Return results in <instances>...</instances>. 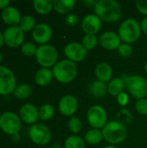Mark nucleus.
<instances>
[{"mask_svg": "<svg viewBox=\"0 0 147 148\" xmlns=\"http://www.w3.org/2000/svg\"><path fill=\"white\" fill-rule=\"evenodd\" d=\"M95 15L106 23H115L122 16V8L115 0H100L94 6Z\"/></svg>", "mask_w": 147, "mask_h": 148, "instance_id": "nucleus-1", "label": "nucleus"}, {"mask_svg": "<svg viewBox=\"0 0 147 148\" xmlns=\"http://www.w3.org/2000/svg\"><path fill=\"white\" fill-rule=\"evenodd\" d=\"M52 72L57 82L68 84L75 79L77 75V66L75 62L65 59L57 62L53 67Z\"/></svg>", "mask_w": 147, "mask_h": 148, "instance_id": "nucleus-2", "label": "nucleus"}, {"mask_svg": "<svg viewBox=\"0 0 147 148\" xmlns=\"http://www.w3.org/2000/svg\"><path fill=\"white\" fill-rule=\"evenodd\" d=\"M104 140L111 144L117 145L123 142L127 136V130L123 122L119 121H112L107 122L102 128Z\"/></svg>", "mask_w": 147, "mask_h": 148, "instance_id": "nucleus-3", "label": "nucleus"}, {"mask_svg": "<svg viewBox=\"0 0 147 148\" xmlns=\"http://www.w3.org/2000/svg\"><path fill=\"white\" fill-rule=\"evenodd\" d=\"M141 31V26L136 19L127 18L121 23L119 28V36L121 42L131 44L139 40Z\"/></svg>", "mask_w": 147, "mask_h": 148, "instance_id": "nucleus-4", "label": "nucleus"}, {"mask_svg": "<svg viewBox=\"0 0 147 148\" xmlns=\"http://www.w3.org/2000/svg\"><path fill=\"white\" fill-rule=\"evenodd\" d=\"M126 88L129 93L138 100L146 98L147 96V81L141 75H124Z\"/></svg>", "mask_w": 147, "mask_h": 148, "instance_id": "nucleus-5", "label": "nucleus"}, {"mask_svg": "<svg viewBox=\"0 0 147 148\" xmlns=\"http://www.w3.org/2000/svg\"><path fill=\"white\" fill-rule=\"evenodd\" d=\"M36 58L37 62L42 68L49 69L50 67H54L56 64L58 60V51L53 45H41L39 48H37Z\"/></svg>", "mask_w": 147, "mask_h": 148, "instance_id": "nucleus-6", "label": "nucleus"}, {"mask_svg": "<svg viewBox=\"0 0 147 148\" xmlns=\"http://www.w3.org/2000/svg\"><path fill=\"white\" fill-rule=\"evenodd\" d=\"M21 126L20 118L13 112H5L0 116V128L9 135L12 136L18 134Z\"/></svg>", "mask_w": 147, "mask_h": 148, "instance_id": "nucleus-7", "label": "nucleus"}, {"mask_svg": "<svg viewBox=\"0 0 147 148\" xmlns=\"http://www.w3.org/2000/svg\"><path fill=\"white\" fill-rule=\"evenodd\" d=\"M88 124L95 129L103 128L107 123V114L104 108L99 105L92 106L87 113Z\"/></svg>", "mask_w": 147, "mask_h": 148, "instance_id": "nucleus-8", "label": "nucleus"}, {"mask_svg": "<svg viewBox=\"0 0 147 148\" xmlns=\"http://www.w3.org/2000/svg\"><path fill=\"white\" fill-rule=\"evenodd\" d=\"M31 141L39 146H45L51 140V132L49 127L42 124L32 125L29 130Z\"/></svg>", "mask_w": 147, "mask_h": 148, "instance_id": "nucleus-9", "label": "nucleus"}, {"mask_svg": "<svg viewBox=\"0 0 147 148\" xmlns=\"http://www.w3.org/2000/svg\"><path fill=\"white\" fill-rule=\"evenodd\" d=\"M16 88V77L14 73L9 68L0 66V95H10L15 91Z\"/></svg>", "mask_w": 147, "mask_h": 148, "instance_id": "nucleus-10", "label": "nucleus"}, {"mask_svg": "<svg viewBox=\"0 0 147 148\" xmlns=\"http://www.w3.org/2000/svg\"><path fill=\"white\" fill-rule=\"evenodd\" d=\"M64 53L68 60L74 62H82L88 56V50L81 43L69 42L65 46Z\"/></svg>", "mask_w": 147, "mask_h": 148, "instance_id": "nucleus-11", "label": "nucleus"}, {"mask_svg": "<svg viewBox=\"0 0 147 148\" xmlns=\"http://www.w3.org/2000/svg\"><path fill=\"white\" fill-rule=\"evenodd\" d=\"M23 31L18 26H10L3 33L4 42L10 48H17L23 42Z\"/></svg>", "mask_w": 147, "mask_h": 148, "instance_id": "nucleus-12", "label": "nucleus"}, {"mask_svg": "<svg viewBox=\"0 0 147 148\" xmlns=\"http://www.w3.org/2000/svg\"><path fill=\"white\" fill-rule=\"evenodd\" d=\"M52 35V29L47 23H39L36 25L32 31V37L34 41L41 45L47 44V42L50 41Z\"/></svg>", "mask_w": 147, "mask_h": 148, "instance_id": "nucleus-13", "label": "nucleus"}, {"mask_svg": "<svg viewBox=\"0 0 147 148\" xmlns=\"http://www.w3.org/2000/svg\"><path fill=\"white\" fill-rule=\"evenodd\" d=\"M59 111L64 116H72L78 108L77 99L71 95H67L62 97L59 101Z\"/></svg>", "mask_w": 147, "mask_h": 148, "instance_id": "nucleus-14", "label": "nucleus"}, {"mask_svg": "<svg viewBox=\"0 0 147 148\" xmlns=\"http://www.w3.org/2000/svg\"><path fill=\"white\" fill-rule=\"evenodd\" d=\"M99 42L103 49L107 50H114L119 49L121 44V40L119 34L113 31H106L101 36Z\"/></svg>", "mask_w": 147, "mask_h": 148, "instance_id": "nucleus-15", "label": "nucleus"}, {"mask_svg": "<svg viewBox=\"0 0 147 148\" xmlns=\"http://www.w3.org/2000/svg\"><path fill=\"white\" fill-rule=\"evenodd\" d=\"M102 27L101 20L95 14H88L82 19L81 28L86 34L95 35Z\"/></svg>", "mask_w": 147, "mask_h": 148, "instance_id": "nucleus-16", "label": "nucleus"}, {"mask_svg": "<svg viewBox=\"0 0 147 148\" xmlns=\"http://www.w3.org/2000/svg\"><path fill=\"white\" fill-rule=\"evenodd\" d=\"M20 118L27 124H35L39 119V110L34 105L27 103L20 109Z\"/></svg>", "mask_w": 147, "mask_h": 148, "instance_id": "nucleus-17", "label": "nucleus"}, {"mask_svg": "<svg viewBox=\"0 0 147 148\" xmlns=\"http://www.w3.org/2000/svg\"><path fill=\"white\" fill-rule=\"evenodd\" d=\"M1 17L6 24L11 26H16V24H19L22 18L19 10L13 6H8L7 8L3 10L1 13Z\"/></svg>", "mask_w": 147, "mask_h": 148, "instance_id": "nucleus-18", "label": "nucleus"}, {"mask_svg": "<svg viewBox=\"0 0 147 148\" xmlns=\"http://www.w3.org/2000/svg\"><path fill=\"white\" fill-rule=\"evenodd\" d=\"M95 76L97 77V80L104 83L109 82L112 80V76H113L112 67L106 62L99 63L95 68Z\"/></svg>", "mask_w": 147, "mask_h": 148, "instance_id": "nucleus-19", "label": "nucleus"}, {"mask_svg": "<svg viewBox=\"0 0 147 148\" xmlns=\"http://www.w3.org/2000/svg\"><path fill=\"white\" fill-rule=\"evenodd\" d=\"M53 76L54 75L51 69L47 68H42L36 73L35 82L37 85L41 87H45L51 82Z\"/></svg>", "mask_w": 147, "mask_h": 148, "instance_id": "nucleus-20", "label": "nucleus"}, {"mask_svg": "<svg viewBox=\"0 0 147 148\" xmlns=\"http://www.w3.org/2000/svg\"><path fill=\"white\" fill-rule=\"evenodd\" d=\"M126 84L122 77H117L112 79L107 85V92L113 96H118L124 92Z\"/></svg>", "mask_w": 147, "mask_h": 148, "instance_id": "nucleus-21", "label": "nucleus"}, {"mask_svg": "<svg viewBox=\"0 0 147 148\" xmlns=\"http://www.w3.org/2000/svg\"><path fill=\"white\" fill-rule=\"evenodd\" d=\"M75 0H55L53 1L54 10L58 14H68L75 7Z\"/></svg>", "mask_w": 147, "mask_h": 148, "instance_id": "nucleus-22", "label": "nucleus"}, {"mask_svg": "<svg viewBox=\"0 0 147 148\" xmlns=\"http://www.w3.org/2000/svg\"><path fill=\"white\" fill-rule=\"evenodd\" d=\"M107 92V86L106 83L96 80L94 81L89 87V93L95 98H102Z\"/></svg>", "mask_w": 147, "mask_h": 148, "instance_id": "nucleus-23", "label": "nucleus"}, {"mask_svg": "<svg viewBox=\"0 0 147 148\" xmlns=\"http://www.w3.org/2000/svg\"><path fill=\"white\" fill-rule=\"evenodd\" d=\"M33 6L36 11L41 15H47L54 9L51 0H34Z\"/></svg>", "mask_w": 147, "mask_h": 148, "instance_id": "nucleus-24", "label": "nucleus"}, {"mask_svg": "<svg viewBox=\"0 0 147 148\" xmlns=\"http://www.w3.org/2000/svg\"><path fill=\"white\" fill-rule=\"evenodd\" d=\"M103 139L102 131L100 129L92 128L88 130L85 134V140L90 145H97L101 143Z\"/></svg>", "mask_w": 147, "mask_h": 148, "instance_id": "nucleus-25", "label": "nucleus"}, {"mask_svg": "<svg viewBox=\"0 0 147 148\" xmlns=\"http://www.w3.org/2000/svg\"><path fill=\"white\" fill-rule=\"evenodd\" d=\"M65 148H85L86 144L82 138L77 135H71L68 137L64 142Z\"/></svg>", "mask_w": 147, "mask_h": 148, "instance_id": "nucleus-26", "label": "nucleus"}, {"mask_svg": "<svg viewBox=\"0 0 147 148\" xmlns=\"http://www.w3.org/2000/svg\"><path fill=\"white\" fill-rule=\"evenodd\" d=\"M31 92H32V90H31V88L29 85H28L26 83H22L16 88V89L14 91V95L16 98L24 100L30 96Z\"/></svg>", "mask_w": 147, "mask_h": 148, "instance_id": "nucleus-27", "label": "nucleus"}, {"mask_svg": "<svg viewBox=\"0 0 147 148\" xmlns=\"http://www.w3.org/2000/svg\"><path fill=\"white\" fill-rule=\"evenodd\" d=\"M18 27L23 31L27 32L31 29H34L36 27V21L32 16H24L21 18V21L18 24Z\"/></svg>", "mask_w": 147, "mask_h": 148, "instance_id": "nucleus-28", "label": "nucleus"}, {"mask_svg": "<svg viewBox=\"0 0 147 148\" xmlns=\"http://www.w3.org/2000/svg\"><path fill=\"white\" fill-rule=\"evenodd\" d=\"M81 44L83 47L88 51L94 49L97 44H98V38L96 35H91V34H86L82 38Z\"/></svg>", "mask_w": 147, "mask_h": 148, "instance_id": "nucleus-29", "label": "nucleus"}, {"mask_svg": "<svg viewBox=\"0 0 147 148\" xmlns=\"http://www.w3.org/2000/svg\"><path fill=\"white\" fill-rule=\"evenodd\" d=\"M55 114V109L50 104H43L39 109V118L42 121L50 120Z\"/></svg>", "mask_w": 147, "mask_h": 148, "instance_id": "nucleus-30", "label": "nucleus"}, {"mask_svg": "<svg viewBox=\"0 0 147 148\" xmlns=\"http://www.w3.org/2000/svg\"><path fill=\"white\" fill-rule=\"evenodd\" d=\"M68 127L69 131L73 134L80 133L81 130V127H82L81 121L79 118L73 116L69 119V121L68 122Z\"/></svg>", "mask_w": 147, "mask_h": 148, "instance_id": "nucleus-31", "label": "nucleus"}, {"mask_svg": "<svg viewBox=\"0 0 147 148\" xmlns=\"http://www.w3.org/2000/svg\"><path fill=\"white\" fill-rule=\"evenodd\" d=\"M21 51L23 53V56H28V57H31L33 56H36V51H37V48L36 47V45L32 42H24L22 45L21 48Z\"/></svg>", "mask_w": 147, "mask_h": 148, "instance_id": "nucleus-32", "label": "nucleus"}, {"mask_svg": "<svg viewBox=\"0 0 147 148\" xmlns=\"http://www.w3.org/2000/svg\"><path fill=\"white\" fill-rule=\"evenodd\" d=\"M136 111L141 115H147V98L139 99L135 104Z\"/></svg>", "mask_w": 147, "mask_h": 148, "instance_id": "nucleus-33", "label": "nucleus"}, {"mask_svg": "<svg viewBox=\"0 0 147 148\" xmlns=\"http://www.w3.org/2000/svg\"><path fill=\"white\" fill-rule=\"evenodd\" d=\"M118 51H119L120 55L122 57H129V56H132V54L133 52V47L131 46V44L123 42L119 47Z\"/></svg>", "mask_w": 147, "mask_h": 148, "instance_id": "nucleus-34", "label": "nucleus"}, {"mask_svg": "<svg viewBox=\"0 0 147 148\" xmlns=\"http://www.w3.org/2000/svg\"><path fill=\"white\" fill-rule=\"evenodd\" d=\"M136 7L142 15L147 16V0H138L136 2Z\"/></svg>", "mask_w": 147, "mask_h": 148, "instance_id": "nucleus-35", "label": "nucleus"}, {"mask_svg": "<svg viewBox=\"0 0 147 148\" xmlns=\"http://www.w3.org/2000/svg\"><path fill=\"white\" fill-rule=\"evenodd\" d=\"M78 20H79V18H78V16L76 15H75V14H68L66 16V18H65V23H66V24L68 26L73 27V26L77 24Z\"/></svg>", "mask_w": 147, "mask_h": 148, "instance_id": "nucleus-36", "label": "nucleus"}, {"mask_svg": "<svg viewBox=\"0 0 147 148\" xmlns=\"http://www.w3.org/2000/svg\"><path fill=\"white\" fill-rule=\"evenodd\" d=\"M117 101L121 107H126L129 102V96L126 93L123 92L117 96Z\"/></svg>", "mask_w": 147, "mask_h": 148, "instance_id": "nucleus-37", "label": "nucleus"}, {"mask_svg": "<svg viewBox=\"0 0 147 148\" xmlns=\"http://www.w3.org/2000/svg\"><path fill=\"white\" fill-rule=\"evenodd\" d=\"M140 26H141V30L144 32L145 35H146L147 36V16H146V17L142 20V22H141V23H140Z\"/></svg>", "mask_w": 147, "mask_h": 148, "instance_id": "nucleus-38", "label": "nucleus"}, {"mask_svg": "<svg viewBox=\"0 0 147 148\" xmlns=\"http://www.w3.org/2000/svg\"><path fill=\"white\" fill-rule=\"evenodd\" d=\"M96 3H97V1H95V0H85V1L83 2V3H84L87 7H94V8Z\"/></svg>", "mask_w": 147, "mask_h": 148, "instance_id": "nucleus-39", "label": "nucleus"}, {"mask_svg": "<svg viewBox=\"0 0 147 148\" xmlns=\"http://www.w3.org/2000/svg\"><path fill=\"white\" fill-rule=\"evenodd\" d=\"M10 1L9 0H0V9L4 10L5 8L8 7V5L10 4Z\"/></svg>", "mask_w": 147, "mask_h": 148, "instance_id": "nucleus-40", "label": "nucleus"}, {"mask_svg": "<svg viewBox=\"0 0 147 148\" xmlns=\"http://www.w3.org/2000/svg\"><path fill=\"white\" fill-rule=\"evenodd\" d=\"M3 42H4V40H3V34H2V33L0 32V48L3 46Z\"/></svg>", "mask_w": 147, "mask_h": 148, "instance_id": "nucleus-41", "label": "nucleus"}, {"mask_svg": "<svg viewBox=\"0 0 147 148\" xmlns=\"http://www.w3.org/2000/svg\"><path fill=\"white\" fill-rule=\"evenodd\" d=\"M12 138H13V140H15V141H17V140H19V134H14V135H12Z\"/></svg>", "mask_w": 147, "mask_h": 148, "instance_id": "nucleus-42", "label": "nucleus"}, {"mask_svg": "<svg viewBox=\"0 0 147 148\" xmlns=\"http://www.w3.org/2000/svg\"><path fill=\"white\" fill-rule=\"evenodd\" d=\"M104 148H117V147H114V146H112V145H111V146H107V147H105Z\"/></svg>", "mask_w": 147, "mask_h": 148, "instance_id": "nucleus-43", "label": "nucleus"}, {"mask_svg": "<svg viewBox=\"0 0 147 148\" xmlns=\"http://www.w3.org/2000/svg\"><path fill=\"white\" fill-rule=\"evenodd\" d=\"M2 59H3V56H2V54H1V52H0V63L2 62Z\"/></svg>", "mask_w": 147, "mask_h": 148, "instance_id": "nucleus-44", "label": "nucleus"}, {"mask_svg": "<svg viewBox=\"0 0 147 148\" xmlns=\"http://www.w3.org/2000/svg\"><path fill=\"white\" fill-rule=\"evenodd\" d=\"M145 70H146V72L147 74V62L146 63V66H145Z\"/></svg>", "mask_w": 147, "mask_h": 148, "instance_id": "nucleus-45", "label": "nucleus"}, {"mask_svg": "<svg viewBox=\"0 0 147 148\" xmlns=\"http://www.w3.org/2000/svg\"><path fill=\"white\" fill-rule=\"evenodd\" d=\"M44 148H46V147H44Z\"/></svg>", "mask_w": 147, "mask_h": 148, "instance_id": "nucleus-46", "label": "nucleus"}]
</instances>
